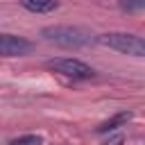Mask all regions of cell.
I'll return each instance as SVG.
<instances>
[{"label": "cell", "instance_id": "obj_1", "mask_svg": "<svg viewBox=\"0 0 145 145\" xmlns=\"http://www.w3.org/2000/svg\"><path fill=\"white\" fill-rule=\"evenodd\" d=\"M41 36L61 48H84L93 41V34L86 27H77V25H50L41 29Z\"/></svg>", "mask_w": 145, "mask_h": 145}, {"label": "cell", "instance_id": "obj_2", "mask_svg": "<svg viewBox=\"0 0 145 145\" xmlns=\"http://www.w3.org/2000/svg\"><path fill=\"white\" fill-rule=\"evenodd\" d=\"M97 43L116 50V52H122V54H131V57H143L145 54V41L136 34H129V32H106V34H100L97 36Z\"/></svg>", "mask_w": 145, "mask_h": 145}, {"label": "cell", "instance_id": "obj_3", "mask_svg": "<svg viewBox=\"0 0 145 145\" xmlns=\"http://www.w3.org/2000/svg\"><path fill=\"white\" fill-rule=\"evenodd\" d=\"M45 66L68 79H91L95 75V70L88 63H84L82 59H72V57H57V59L45 61Z\"/></svg>", "mask_w": 145, "mask_h": 145}, {"label": "cell", "instance_id": "obj_4", "mask_svg": "<svg viewBox=\"0 0 145 145\" xmlns=\"http://www.w3.org/2000/svg\"><path fill=\"white\" fill-rule=\"evenodd\" d=\"M34 50V43L18 34H0V57H25Z\"/></svg>", "mask_w": 145, "mask_h": 145}, {"label": "cell", "instance_id": "obj_5", "mask_svg": "<svg viewBox=\"0 0 145 145\" xmlns=\"http://www.w3.org/2000/svg\"><path fill=\"white\" fill-rule=\"evenodd\" d=\"M18 2L29 14H50L59 9V0H18Z\"/></svg>", "mask_w": 145, "mask_h": 145}, {"label": "cell", "instance_id": "obj_6", "mask_svg": "<svg viewBox=\"0 0 145 145\" xmlns=\"http://www.w3.org/2000/svg\"><path fill=\"white\" fill-rule=\"evenodd\" d=\"M129 120H131V113H129V111H120V113H116L113 118L104 120V122L97 127V134H106V131H113V129H118V127L127 125Z\"/></svg>", "mask_w": 145, "mask_h": 145}, {"label": "cell", "instance_id": "obj_7", "mask_svg": "<svg viewBox=\"0 0 145 145\" xmlns=\"http://www.w3.org/2000/svg\"><path fill=\"white\" fill-rule=\"evenodd\" d=\"M9 145H43V138L36 136V134H25V136H18V138H11Z\"/></svg>", "mask_w": 145, "mask_h": 145}, {"label": "cell", "instance_id": "obj_8", "mask_svg": "<svg viewBox=\"0 0 145 145\" xmlns=\"http://www.w3.org/2000/svg\"><path fill=\"white\" fill-rule=\"evenodd\" d=\"M118 5H120V9H122V11H129V14H134V11H143V7H145V0H120Z\"/></svg>", "mask_w": 145, "mask_h": 145}, {"label": "cell", "instance_id": "obj_9", "mask_svg": "<svg viewBox=\"0 0 145 145\" xmlns=\"http://www.w3.org/2000/svg\"><path fill=\"white\" fill-rule=\"evenodd\" d=\"M122 143H125V136H122V134H116V136H111L109 140H104L102 145H122Z\"/></svg>", "mask_w": 145, "mask_h": 145}]
</instances>
